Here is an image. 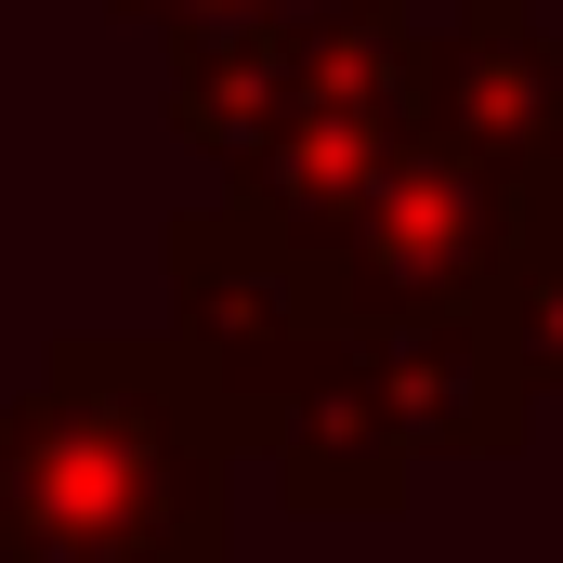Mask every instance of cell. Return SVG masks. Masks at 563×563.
<instances>
[{"instance_id": "cell-1", "label": "cell", "mask_w": 563, "mask_h": 563, "mask_svg": "<svg viewBox=\"0 0 563 563\" xmlns=\"http://www.w3.org/2000/svg\"><path fill=\"white\" fill-rule=\"evenodd\" d=\"M0 551L13 563H210L223 472L144 354H66V380L0 432Z\"/></svg>"}]
</instances>
